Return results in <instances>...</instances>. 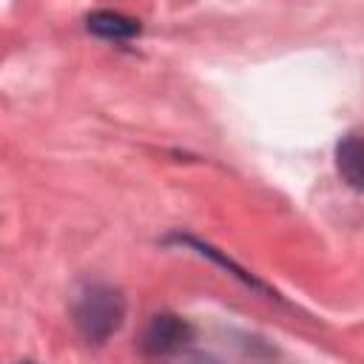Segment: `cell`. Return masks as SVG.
Segmentation results:
<instances>
[{
    "label": "cell",
    "mask_w": 364,
    "mask_h": 364,
    "mask_svg": "<svg viewBox=\"0 0 364 364\" xmlns=\"http://www.w3.org/2000/svg\"><path fill=\"white\" fill-rule=\"evenodd\" d=\"M125 318V296L111 284H88L74 304V324L88 344L108 341Z\"/></svg>",
    "instance_id": "cell-1"
},
{
    "label": "cell",
    "mask_w": 364,
    "mask_h": 364,
    "mask_svg": "<svg viewBox=\"0 0 364 364\" xmlns=\"http://www.w3.org/2000/svg\"><path fill=\"white\" fill-rule=\"evenodd\" d=\"M193 330L182 316L173 313H159L148 321L145 333H142V350L148 355H171L176 350H182L191 341Z\"/></svg>",
    "instance_id": "cell-2"
},
{
    "label": "cell",
    "mask_w": 364,
    "mask_h": 364,
    "mask_svg": "<svg viewBox=\"0 0 364 364\" xmlns=\"http://www.w3.org/2000/svg\"><path fill=\"white\" fill-rule=\"evenodd\" d=\"M336 171L358 193H364V136L347 134L336 142Z\"/></svg>",
    "instance_id": "cell-3"
},
{
    "label": "cell",
    "mask_w": 364,
    "mask_h": 364,
    "mask_svg": "<svg viewBox=\"0 0 364 364\" xmlns=\"http://www.w3.org/2000/svg\"><path fill=\"white\" fill-rule=\"evenodd\" d=\"M85 26L91 34L97 37H105V40H131L142 31L139 20L128 17V14H119V11H111V9H100V11H91L85 17Z\"/></svg>",
    "instance_id": "cell-4"
},
{
    "label": "cell",
    "mask_w": 364,
    "mask_h": 364,
    "mask_svg": "<svg viewBox=\"0 0 364 364\" xmlns=\"http://www.w3.org/2000/svg\"><path fill=\"white\" fill-rule=\"evenodd\" d=\"M171 242H176V245H188V247H193L196 253H202V256H210L216 264H222L225 270H230V273H233L236 279H242L245 284H250V287H256V290H267V287H264L259 279H253L247 270H242L239 264H233V262H230L228 256H222L216 247H210V245H205V242H199V239H193V236H182V233H173V236H171Z\"/></svg>",
    "instance_id": "cell-5"
},
{
    "label": "cell",
    "mask_w": 364,
    "mask_h": 364,
    "mask_svg": "<svg viewBox=\"0 0 364 364\" xmlns=\"http://www.w3.org/2000/svg\"><path fill=\"white\" fill-rule=\"evenodd\" d=\"M20 364H34V361H20Z\"/></svg>",
    "instance_id": "cell-6"
}]
</instances>
